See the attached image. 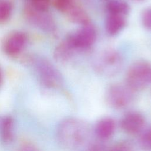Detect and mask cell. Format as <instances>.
Segmentation results:
<instances>
[{
  "label": "cell",
  "instance_id": "obj_1",
  "mask_svg": "<svg viewBox=\"0 0 151 151\" xmlns=\"http://www.w3.org/2000/svg\"><path fill=\"white\" fill-rule=\"evenodd\" d=\"M88 134L87 124L80 119L69 117L62 120L57 129V140L67 149H75L82 145Z\"/></svg>",
  "mask_w": 151,
  "mask_h": 151
},
{
  "label": "cell",
  "instance_id": "obj_2",
  "mask_svg": "<svg viewBox=\"0 0 151 151\" xmlns=\"http://www.w3.org/2000/svg\"><path fill=\"white\" fill-rule=\"evenodd\" d=\"M125 81L134 92L146 88L151 83V63L145 60L133 63L126 73Z\"/></svg>",
  "mask_w": 151,
  "mask_h": 151
},
{
  "label": "cell",
  "instance_id": "obj_3",
  "mask_svg": "<svg viewBox=\"0 0 151 151\" xmlns=\"http://www.w3.org/2000/svg\"><path fill=\"white\" fill-rule=\"evenodd\" d=\"M93 66L98 74L106 77H111L120 70L122 58L117 50L107 48L100 51L96 56Z\"/></svg>",
  "mask_w": 151,
  "mask_h": 151
},
{
  "label": "cell",
  "instance_id": "obj_4",
  "mask_svg": "<svg viewBox=\"0 0 151 151\" xmlns=\"http://www.w3.org/2000/svg\"><path fill=\"white\" fill-rule=\"evenodd\" d=\"M34 65L41 83L50 88H57L62 83V77L58 70L47 60L35 59Z\"/></svg>",
  "mask_w": 151,
  "mask_h": 151
},
{
  "label": "cell",
  "instance_id": "obj_5",
  "mask_svg": "<svg viewBox=\"0 0 151 151\" xmlns=\"http://www.w3.org/2000/svg\"><path fill=\"white\" fill-rule=\"evenodd\" d=\"M96 37V29L90 22L82 25L76 31L69 34L65 39L76 51H77L90 47L95 42Z\"/></svg>",
  "mask_w": 151,
  "mask_h": 151
},
{
  "label": "cell",
  "instance_id": "obj_6",
  "mask_svg": "<svg viewBox=\"0 0 151 151\" xmlns=\"http://www.w3.org/2000/svg\"><path fill=\"white\" fill-rule=\"evenodd\" d=\"M133 91L126 84H114L107 90L106 100L107 103L114 109H123L127 106L133 99Z\"/></svg>",
  "mask_w": 151,
  "mask_h": 151
},
{
  "label": "cell",
  "instance_id": "obj_7",
  "mask_svg": "<svg viewBox=\"0 0 151 151\" xmlns=\"http://www.w3.org/2000/svg\"><path fill=\"white\" fill-rule=\"evenodd\" d=\"M25 14L28 21L41 30L48 32L55 30L54 20L47 11H38L29 5L25 8Z\"/></svg>",
  "mask_w": 151,
  "mask_h": 151
},
{
  "label": "cell",
  "instance_id": "obj_8",
  "mask_svg": "<svg viewBox=\"0 0 151 151\" xmlns=\"http://www.w3.org/2000/svg\"><path fill=\"white\" fill-rule=\"evenodd\" d=\"M145 124L144 116L140 113L135 111L126 113L122 117L120 122L122 129L129 134H136L141 132Z\"/></svg>",
  "mask_w": 151,
  "mask_h": 151
},
{
  "label": "cell",
  "instance_id": "obj_9",
  "mask_svg": "<svg viewBox=\"0 0 151 151\" xmlns=\"http://www.w3.org/2000/svg\"><path fill=\"white\" fill-rule=\"evenodd\" d=\"M27 42V37L25 33L17 31L11 34L5 40L3 45L5 52L11 56L19 54L25 48Z\"/></svg>",
  "mask_w": 151,
  "mask_h": 151
},
{
  "label": "cell",
  "instance_id": "obj_10",
  "mask_svg": "<svg viewBox=\"0 0 151 151\" xmlns=\"http://www.w3.org/2000/svg\"><path fill=\"white\" fill-rule=\"evenodd\" d=\"M116 129V123L111 117H104L100 119L95 126V133L98 138L102 140L109 139L113 134Z\"/></svg>",
  "mask_w": 151,
  "mask_h": 151
},
{
  "label": "cell",
  "instance_id": "obj_11",
  "mask_svg": "<svg viewBox=\"0 0 151 151\" xmlns=\"http://www.w3.org/2000/svg\"><path fill=\"white\" fill-rule=\"evenodd\" d=\"M126 16L108 14L105 20V29L111 36L119 34L126 24Z\"/></svg>",
  "mask_w": 151,
  "mask_h": 151
},
{
  "label": "cell",
  "instance_id": "obj_12",
  "mask_svg": "<svg viewBox=\"0 0 151 151\" xmlns=\"http://www.w3.org/2000/svg\"><path fill=\"white\" fill-rule=\"evenodd\" d=\"M14 121L11 116H5L0 120V138L5 144L11 143L14 138Z\"/></svg>",
  "mask_w": 151,
  "mask_h": 151
},
{
  "label": "cell",
  "instance_id": "obj_13",
  "mask_svg": "<svg viewBox=\"0 0 151 151\" xmlns=\"http://www.w3.org/2000/svg\"><path fill=\"white\" fill-rule=\"evenodd\" d=\"M65 13L70 21L79 24L81 26L90 22L89 17L84 9L76 3L74 4Z\"/></svg>",
  "mask_w": 151,
  "mask_h": 151
},
{
  "label": "cell",
  "instance_id": "obj_14",
  "mask_svg": "<svg viewBox=\"0 0 151 151\" xmlns=\"http://www.w3.org/2000/svg\"><path fill=\"white\" fill-rule=\"evenodd\" d=\"M76 51L64 39L55 48L54 57L55 60L61 63L68 61Z\"/></svg>",
  "mask_w": 151,
  "mask_h": 151
},
{
  "label": "cell",
  "instance_id": "obj_15",
  "mask_svg": "<svg viewBox=\"0 0 151 151\" xmlns=\"http://www.w3.org/2000/svg\"><path fill=\"white\" fill-rule=\"evenodd\" d=\"M106 9L108 14L126 16L129 13L130 6L122 0H111L107 3Z\"/></svg>",
  "mask_w": 151,
  "mask_h": 151
},
{
  "label": "cell",
  "instance_id": "obj_16",
  "mask_svg": "<svg viewBox=\"0 0 151 151\" xmlns=\"http://www.w3.org/2000/svg\"><path fill=\"white\" fill-rule=\"evenodd\" d=\"M140 148L145 151H151V126L145 129L139 139Z\"/></svg>",
  "mask_w": 151,
  "mask_h": 151
},
{
  "label": "cell",
  "instance_id": "obj_17",
  "mask_svg": "<svg viewBox=\"0 0 151 151\" xmlns=\"http://www.w3.org/2000/svg\"><path fill=\"white\" fill-rule=\"evenodd\" d=\"M12 4L6 0L0 1V23L6 21L12 12Z\"/></svg>",
  "mask_w": 151,
  "mask_h": 151
},
{
  "label": "cell",
  "instance_id": "obj_18",
  "mask_svg": "<svg viewBox=\"0 0 151 151\" xmlns=\"http://www.w3.org/2000/svg\"><path fill=\"white\" fill-rule=\"evenodd\" d=\"M108 151H135L133 144L128 141H121L115 144Z\"/></svg>",
  "mask_w": 151,
  "mask_h": 151
},
{
  "label": "cell",
  "instance_id": "obj_19",
  "mask_svg": "<svg viewBox=\"0 0 151 151\" xmlns=\"http://www.w3.org/2000/svg\"><path fill=\"white\" fill-rule=\"evenodd\" d=\"M74 4L75 0H54V4L57 9L65 12Z\"/></svg>",
  "mask_w": 151,
  "mask_h": 151
},
{
  "label": "cell",
  "instance_id": "obj_20",
  "mask_svg": "<svg viewBox=\"0 0 151 151\" xmlns=\"http://www.w3.org/2000/svg\"><path fill=\"white\" fill-rule=\"evenodd\" d=\"M141 21L146 29L151 30V7L143 10L141 15Z\"/></svg>",
  "mask_w": 151,
  "mask_h": 151
},
{
  "label": "cell",
  "instance_id": "obj_21",
  "mask_svg": "<svg viewBox=\"0 0 151 151\" xmlns=\"http://www.w3.org/2000/svg\"><path fill=\"white\" fill-rule=\"evenodd\" d=\"M50 0H32V6L40 11H47Z\"/></svg>",
  "mask_w": 151,
  "mask_h": 151
},
{
  "label": "cell",
  "instance_id": "obj_22",
  "mask_svg": "<svg viewBox=\"0 0 151 151\" xmlns=\"http://www.w3.org/2000/svg\"><path fill=\"white\" fill-rule=\"evenodd\" d=\"M18 151H40V150L34 144L29 142H26L23 143L21 146Z\"/></svg>",
  "mask_w": 151,
  "mask_h": 151
},
{
  "label": "cell",
  "instance_id": "obj_23",
  "mask_svg": "<svg viewBox=\"0 0 151 151\" xmlns=\"http://www.w3.org/2000/svg\"><path fill=\"white\" fill-rule=\"evenodd\" d=\"M90 151H104L105 145L102 143H93L90 146Z\"/></svg>",
  "mask_w": 151,
  "mask_h": 151
},
{
  "label": "cell",
  "instance_id": "obj_24",
  "mask_svg": "<svg viewBox=\"0 0 151 151\" xmlns=\"http://www.w3.org/2000/svg\"><path fill=\"white\" fill-rule=\"evenodd\" d=\"M2 72L0 70V86L2 84Z\"/></svg>",
  "mask_w": 151,
  "mask_h": 151
},
{
  "label": "cell",
  "instance_id": "obj_25",
  "mask_svg": "<svg viewBox=\"0 0 151 151\" xmlns=\"http://www.w3.org/2000/svg\"><path fill=\"white\" fill-rule=\"evenodd\" d=\"M134 1H143L144 0H134Z\"/></svg>",
  "mask_w": 151,
  "mask_h": 151
}]
</instances>
